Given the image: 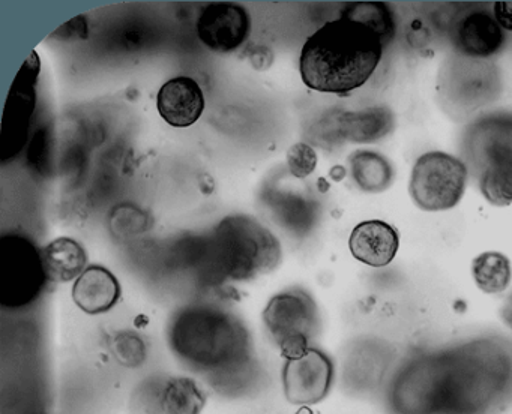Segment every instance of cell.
Masks as SVG:
<instances>
[{
    "instance_id": "obj_17",
    "label": "cell",
    "mask_w": 512,
    "mask_h": 414,
    "mask_svg": "<svg viewBox=\"0 0 512 414\" xmlns=\"http://www.w3.org/2000/svg\"><path fill=\"white\" fill-rule=\"evenodd\" d=\"M472 273L479 290L499 294L511 284V261L500 252H484L473 260Z\"/></svg>"
},
{
    "instance_id": "obj_8",
    "label": "cell",
    "mask_w": 512,
    "mask_h": 414,
    "mask_svg": "<svg viewBox=\"0 0 512 414\" xmlns=\"http://www.w3.org/2000/svg\"><path fill=\"white\" fill-rule=\"evenodd\" d=\"M467 158L479 174L496 164H512V116L493 114L470 126L464 138Z\"/></svg>"
},
{
    "instance_id": "obj_5",
    "label": "cell",
    "mask_w": 512,
    "mask_h": 414,
    "mask_svg": "<svg viewBox=\"0 0 512 414\" xmlns=\"http://www.w3.org/2000/svg\"><path fill=\"white\" fill-rule=\"evenodd\" d=\"M269 335L287 359L310 350L317 314L313 300L304 293H283L272 297L263 312Z\"/></svg>"
},
{
    "instance_id": "obj_1",
    "label": "cell",
    "mask_w": 512,
    "mask_h": 414,
    "mask_svg": "<svg viewBox=\"0 0 512 414\" xmlns=\"http://www.w3.org/2000/svg\"><path fill=\"white\" fill-rule=\"evenodd\" d=\"M382 39L358 21H328L305 41L299 71L316 92L344 95L364 86L382 60Z\"/></svg>"
},
{
    "instance_id": "obj_3",
    "label": "cell",
    "mask_w": 512,
    "mask_h": 414,
    "mask_svg": "<svg viewBox=\"0 0 512 414\" xmlns=\"http://www.w3.org/2000/svg\"><path fill=\"white\" fill-rule=\"evenodd\" d=\"M466 182L467 167L461 159L445 152H427L413 165L410 197L425 212H443L460 203Z\"/></svg>"
},
{
    "instance_id": "obj_4",
    "label": "cell",
    "mask_w": 512,
    "mask_h": 414,
    "mask_svg": "<svg viewBox=\"0 0 512 414\" xmlns=\"http://www.w3.org/2000/svg\"><path fill=\"white\" fill-rule=\"evenodd\" d=\"M500 78L493 63L458 54L440 74L439 93L449 114L466 117L499 95Z\"/></svg>"
},
{
    "instance_id": "obj_16",
    "label": "cell",
    "mask_w": 512,
    "mask_h": 414,
    "mask_svg": "<svg viewBox=\"0 0 512 414\" xmlns=\"http://www.w3.org/2000/svg\"><path fill=\"white\" fill-rule=\"evenodd\" d=\"M350 170L356 185L371 194L386 191L394 182L391 162L373 150H358L353 153L350 156Z\"/></svg>"
},
{
    "instance_id": "obj_18",
    "label": "cell",
    "mask_w": 512,
    "mask_h": 414,
    "mask_svg": "<svg viewBox=\"0 0 512 414\" xmlns=\"http://www.w3.org/2000/svg\"><path fill=\"white\" fill-rule=\"evenodd\" d=\"M205 398L197 384L190 378H173L161 396L164 414H199Z\"/></svg>"
},
{
    "instance_id": "obj_21",
    "label": "cell",
    "mask_w": 512,
    "mask_h": 414,
    "mask_svg": "<svg viewBox=\"0 0 512 414\" xmlns=\"http://www.w3.org/2000/svg\"><path fill=\"white\" fill-rule=\"evenodd\" d=\"M290 173L298 179L310 176L317 167V153L310 144L296 143L287 152Z\"/></svg>"
},
{
    "instance_id": "obj_22",
    "label": "cell",
    "mask_w": 512,
    "mask_h": 414,
    "mask_svg": "<svg viewBox=\"0 0 512 414\" xmlns=\"http://www.w3.org/2000/svg\"><path fill=\"white\" fill-rule=\"evenodd\" d=\"M116 356L127 365H139L145 359V345L131 333H122L115 341Z\"/></svg>"
},
{
    "instance_id": "obj_20",
    "label": "cell",
    "mask_w": 512,
    "mask_h": 414,
    "mask_svg": "<svg viewBox=\"0 0 512 414\" xmlns=\"http://www.w3.org/2000/svg\"><path fill=\"white\" fill-rule=\"evenodd\" d=\"M479 189L488 203L497 207L512 204V164L490 165L479 174Z\"/></svg>"
},
{
    "instance_id": "obj_15",
    "label": "cell",
    "mask_w": 512,
    "mask_h": 414,
    "mask_svg": "<svg viewBox=\"0 0 512 414\" xmlns=\"http://www.w3.org/2000/svg\"><path fill=\"white\" fill-rule=\"evenodd\" d=\"M46 276L53 282H68L85 272V249L76 240L61 237L41 251Z\"/></svg>"
},
{
    "instance_id": "obj_9",
    "label": "cell",
    "mask_w": 512,
    "mask_h": 414,
    "mask_svg": "<svg viewBox=\"0 0 512 414\" xmlns=\"http://www.w3.org/2000/svg\"><path fill=\"white\" fill-rule=\"evenodd\" d=\"M250 29V15L244 6L230 2L211 3L197 21L200 41L218 53H230L241 47Z\"/></svg>"
},
{
    "instance_id": "obj_19",
    "label": "cell",
    "mask_w": 512,
    "mask_h": 414,
    "mask_svg": "<svg viewBox=\"0 0 512 414\" xmlns=\"http://www.w3.org/2000/svg\"><path fill=\"white\" fill-rule=\"evenodd\" d=\"M343 18L365 24L377 33L383 45H388L395 36V20L391 8L382 2L352 3L344 9Z\"/></svg>"
},
{
    "instance_id": "obj_7",
    "label": "cell",
    "mask_w": 512,
    "mask_h": 414,
    "mask_svg": "<svg viewBox=\"0 0 512 414\" xmlns=\"http://www.w3.org/2000/svg\"><path fill=\"white\" fill-rule=\"evenodd\" d=\"M331 360L322 351H305L287 359L284 368V392L292 404L310 405L322 401L332 383Z\"/></svg>"
},
{
    "instance_id": "obj_24",
    "label": "cell",
    "mask_w": 512,
    "mask_h": 414,
    "mask_svg": "<svg viewBox=\"0 0 512 414\" xmlns=\"http://www.w3.org/2000/svg\"><path fill=\"white\" fill-rule=\"evenodd\" d=\"M494 18L502 29L512 32V2L494 3Z\"/></svg>"
},
{
    "instance_id": "obj_14",
    "label": "cell",
    "mask_w": 512,
    "mask_h": 414,
    "mask_svg": "<svg viewBox=\"0 0 512 414\" xmlns=\"http://www.w3.org/2000/svg\"><path fill=\"white\" fill-rule=\"evenodd\" d=\"M394 126V113L388 107H370L338 113L341 138L350 143H376L391 134Z\"/></svg>"
},
{
    "instance_id": "obj_23",
    "label": "cell",
    "mask_w": 512,
    "mask_h": 414,
    "mask_svg": "<svg viewBox=\"0 0 512 414\" xmlns=\"http://www.w3.org/2000/svg\"><path fill=\"white\" fill-rule=\"evenodd\" d=\"M250 62L257 71H265V69L271 68L272 62H274V53L271 48L266 45H256V47L250 48Z\"/></svg>"
},
{
    "instance_id": "obj_6",
    "label": "cell",
    "mask_w": 512,
    "mask_h": 414,
    "mask_svg": "<svg viewBox=\"0 0 512 414\" xmlns=\"http://www.w3.org/2000/svg\"><path fill=\"white\" fill-rule=\"evenodd\" d=\"M46 275L43 257L26 237H2L0 240V282L10 297L29 300L38 293L41 276Z\"/></svg>"
},
{
    "instance_id": "obj_2",
    "label": "cell",
    "mask_w": 512,
    "mask_h": 414,
    "mask_svg": "<svg viewBox=\"0 0 512 414\" xmlns=\"http://www.w3.org/2000/svg\"><path fill=\"white\" fill-rule=\"evenodd\" d=\"M214 248L221 269L238 281L266 275L281 260L277 237L257 219L247 215L223 219L215 228Z\"/></svg>"
},
{
    "instance_id": "obj_11",
    "label": "cell",
    "mask_w": 512,
    "mask_h": 414,
    "mask_svg": "<svg viewBox=\"0 0 512 414\" xmlns=\"http://www.w3.org/2000/svg\"><path fill=\"white\" fill-rule=\"evenodd\" d=\"M160 116L169 125L187 128L194 125L205 110V95L194 78L175 77L163 84L157 96Z\"/></svg>"
},
{
    "instance_id": "obj_10",
    "label": "cell",
    "mask_w": 512,
    "mask_h": 414,
    "mask_svg": "<svg viewBox=\"0 0 512 414\" xmlns=\"http://www.w3.org/2000/svg\"><path fill=\"white\" fill-rule=\"evenodd\" d=\"M451 39L461 56L485 60L499 53L505 35L494 15L487 11H472L455 23Z\"/></svg>"
},
{
    "instance_id": "obj_13",
    "label": "cell",
    "mask_w": 512,
    "mask_h": 414,
    "mask_svg": "<svg viewBox=\"0 0 512 414\" xmlns=\"http://www.w3.org/2000/svg\"><path fill=\"white\" fill-rule=\"evenodd\" d=\"M121 297V285L110 270L100 266L88 267L77 278L73 299L82 311L101 314L109 311Z\"/></svg>"
},
{
    "instance_id": "obj_12",
    "label": "cell",
    "mask_w": 512,
    "mask_h": 414,
    "mask_svg": "<svg viewBox=\"0 0 512 414\" xmlns=\"http://www.w3.org/2000/svg\"><path fill=\"white\" fill-rule=\"evenodd\" d=\"M349 248L353 257L361 263L371 267H385L397 255L400 237L388 222L371 219L353 228Z\"/></svg>"
}]
</instances>
